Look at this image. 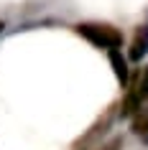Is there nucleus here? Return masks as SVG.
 Instances as JSON below:
<instances>
[{
  "mask_svg": "<svg viewBox=\"0 0 148 150\" xmlns=\"http://www.w3.org/2000/svg\"><path fill=\"white\" fill-rule=\"evenodd\" d=\"M74 31L84 41H89L92 46L105 48V51L120 48V43H123V33L110 23H79V25H74Z\"/></svg>",
  "mask_w": 148,
  "mask_h": 150,
  "instance_id": "obj_1",
  "label": "nucleus"
},
{
  "mask_svg": "<svg viewBox=\"0 0 148 150\" xmlns=\"http://www.w3.org/2000/svg\"><path fill=\"white\" fill-rule=\"evenodd\" d=\"M148 99V66L143 69V74H140V79L133 84V89L128 92V97L123 99V104H120V117H135V112L143 107V102Z\"/></svg>",
  "mask_w": 148,
  "mask_h": 150,
  "instance_id": "obj_2",
  "label": "nucleus"
},
{
  "mask_svg": "<svg viewBox=\"0 0 148 150\" xmlns=\"http://www.w3.org/2000/svg\"><path fill=\"white\" fill-rule=\"evenodd\" d=\"M146 54H148V23L135 28L133 41H130V51H128V59H130V61H143Z\"/></svg>",
  "mask_w": 148,
  "mask_h": 150,
  "instance_id": "obj_3",
  "label": "nucleus"
},
{
  "mask_svg": "<svg viewBox=\"0 0 148 150\" xmlns=\"http://www.w3.org/2000/svg\"><path fill=\"white\" fill-rule=\"evenodd\" d=\"M110 66L115 71V79L120 87H128V81H130V71H128V59L123 56L120 48H112L110 51Z\"/></svg>",
  "mask_w": 148,
  "mask_h": 150,
  "instance_id": "obj_4",
  "label": "nucleus"
},
{
  "mask_svg": "<svg viewBox=\"0 0 148 150\" xmlns=\"http://www.w3.org/2000/svg\"><path fill=\"white\" fill-rule=\"evenodd\" d=\"M112 115H115V107H110V110L105 112V117H100V120H97V125H94L92 130H89V132H87L84 137H82V140L77 142V145H74V150H79V148H84V145H89V142H92V140H94V137H97L100 132H102V135L107 132L110 122H112Z\"/></svg>",
  "mask_w": 148,
  "mask_h": 150,
  "instance_id": "obj_5",
  "label": "nucleus"
},
{
  "mask_svg": "<svg viewBox=\"0 0 148 150\" xmlns=\"http://www.w3.org/2000/svg\"><path fill=\"white\" fill-rule=\"evenodd\" d=\"M130 127H133V135H135L143 145H148V107H140V110L135 112Z\"/></svg>",
  "mask_w": 148,
  "mask_h": 150,
  "instance_id": "obj_6",
  "label": "nucleus"
},
{
  "mask_svg": "<svg viewBox=\"0 0 148 150\" xmlns=\"http://www.w3.org/2000/svg\"><path fill=\"white\" fill-rule=\"evenodd\" d=\"M3 28H5V25H3V23H0V31H3Z\"/></svg>",
  "mask_w": 148,
  "mask_h": 150,
  "instance_id": "obj_7",
  "label": "nucleus"
}]
</instances>
